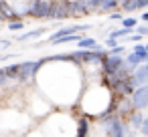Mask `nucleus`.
I'll list each match as a JSON object with an SVG mask.
<instances>
[{
    "mask_svg": "<svg viewBox=\"0 0 148 137\" xmlns=\"http://www.w3.org/2000/svg\"><path fill=\"white\" fill-rule=\"evenodd\" d=\"M114 101H116L114 91L99 77V79L89 81V85L83 89V95H81V99H79L75 109L81 111L79 115H85L91 121H97L99 115H103L108 111H114Z\"/></svg>",
    "mask_w": 148,
    "mask_h": 137,
    "instance_id": "f03ea898",
    "label": "nucleus"
},
{
    "mask_svg": "<svg viewBox=\"0 0 148 137\" xmlns=\"http://www.w3.org/2000/svg\"><path fill=\"white\" fill-rule=\"evenodd\" d=\"M79 115L71 111H53L47 119L41 121V129L47 137H77Z\"/></svg>",
    "mask_w": 148,
    "mask_h": 137,
    "instance_id": "7ed1b4c3",
    "label": "nucleus"
},
{
    "mask_svg": "<svg viewBox=\"0 0 148 137\" xmlns=\"http://www.w3.org/2000/svg\"><path fill=\"white\" fill-rule=\"evenodd\" d=\"M55 14V0H29L27 16L37 20H53Z\"/></svg>",
    "mask_w": 148,
    "mask_h": 137,
    "instance_id": "39448f33",
    "label": "nucleus"
},
{
    "mask_svg": "<svg viewBox=\"0 0 148 137\" xmlns=\"http://www.w3.org/2000/svg\"><path fill=\"white\" fill-rule=\"evenodd\" d=\"M85 2H87V6L91 8V12H99V8H101V4H103V0H85Z\"/></svg>",
    "mask_w": 148,
    "mask_h": 137,
    "instance_id": "aec40b11",
    "label": "nucleus"
},
{
    "mask_svg": "<svg viewBox=\"0 0 148 137\" xmlns=\"http://www.w3.org/2000/svg\"><path fill=\"white\" fill-rule=\"evenodd\" d=\"M140 18H142V20H144V22H146V24H148V10H144V12H142V16H140Z\"/></svg>",
    "mask_w": 148,
    "mask_h": 137,
    "instance_id": "c756f323",
    "label": "nucleus"
},
{
    "mask_svg": "<svg viewBox=\"0 0 148 137\" xmlns=\"http://www.w3.org/2000/svg\"><path fill=\"white\" fill-rule=\"evenodd\" d=\"M47 59H39V61H25V63H12V65H4L2 73H6L16 85H33L37 83V77L41 73V69L45 67Z\"/></svg>",
    "mask_w": 148,
    "mask_h": 137,
    "instance_id": "20e7f679",
    "label": "nucleus"
},
{
    "mask_svg": "<svg viewBox=\"0 0 148 137\" xmlns=\"http://www.w3.org/2000/svg\"><path fill=\"white\" fill-rule=\"evenodd\" d=\"M132 79H134L136 87H144V85H148V65H140V67L134 71Z\"/></svg>",
    "mask_w": 148,
    "mask_h": 137,
    "instance_id": "9d476101",
    "label": "nucleus"
},
{
    "mask_svg": "<svg viewBox=\"0 0 148 137\" xmlns=\"http://www.w3.org/2000/svg\"><path fill=\"white\" fill-rule=\"evenodd\" d=\"M140 38H142L140 34H132V36H130V43H134V45H138V43H140Z\"/></svg>",
    "mask_w": 148,
    "mask_h": 137,
    "instance_id": "cd10ccee",
    "label": "nucleus"
},
{
    "mask_svg": "<svg viewBox=\"0 0 148 137\" xmlns=\"http://www.w3.org/2000/svg\"><path fill=\"white\" fill-rule=\"evenodd\" d=\"M122 28L136 30V28H138V20H136V18H132V16H130V18H124V20H122Z\"/></svg>",
    "mask_w": 148,
    "mask_h": 137,
    "instance_id": "a211bd4d",
    "label": "nucleus"
},
{
    "mask_svg": "<svg viewBox=\"0 0 148 137\" xmlns=\"http://www.w3.org/2000/svg\"><path fill=\"white\" fill-rule=\"evenodd\" d=\"M91 133V119L85 117V115H79V121H77V137H89Z\"/></svg>",
    "mask_w": 148,
    "mask_h": 137,
    "instance_id": "9b49d317",
    "label": "nucleus"
},
{
    "mask_svg": "<svg viewBox=\"0 0 148 137\" xmlns=\"http://www.w3.org/2000/svg\"><path fill=\"white\" fill-rule=\"evenodd\" d=\"M108 18H110V20H124V16H122L120 12H112V14H110Z\"/></svg>",
    "mask_w": 148,
    "mask_h": 137,
    "instance_id": "a878e982",
    "label": "nucleus"
},
{
    "mask_svg": "<svg viewBox=\"0 0 148 137\" xmlns=\"http://www.w3.org/2000/svg\"><path fill=\"white\" fill-rule=\"evenodd\" d=\"M47 32V28L43 26V28H35V30H29V32H25V34H18L16 36V43H27V40H35V38H39V36H43Z\"/></svg>",
    "mask_w": 148,
    "mask_h": 137,
    "instance_id": "ddd939ff",
    "label": "nucleus"
},
{
    "mask_svg": "<svg viewBox=\"0 0 148 137\" xmlns=\"http://www.w3.org/2000/svg\"><path fill=\"white\" fill-rule=\"evenodd\" d=\"M118 6H122V0H103V4H101V8H99V12H114Z\"/></svg>",
    "mask_w": 148,
    "mask_h": 137,
    "instance_id": "4468645a",
    "label": "nucleus"
},
{
    "mask_svg": "<svg viewBox=\"0 0 148 137\" xmlns=\"http://www.w3.org/2000/svg\"><path fill=\"white\" fill-rule=\"evenodd\" d=\"M122 8H124L126 12L140 10V0H122Z\"/></svg>",
    "mask_w": 148,
    "mask_h": 137,
    "instance_id": "f3484780",
    "label": "nucleus"
},
{
    "mask_svg": "<svg viewBox=\"0 0 148 137\" xmlns=\"http://www.w3.org/2000/svg\"><path fill=\"white\" fill-rule=\"evenodd\" d=\"M144 119H146V115L142 113V111H134L126 121H128V125H130V129H134V131H140L142 129V125H144Z\"/></svg>",
    "mask_w": 148,
    "mask_h": 137,
    "instance_id": "f8f14e48",
    "label": "nucleus"
},
{
    "mask_svg": "<svg viewBox=\"0 0 148 137\" xmlns=\"http://www.w3.org/2000/svg\"><path fill=\"white\" fill-rule=\"evenodd\" d=\"M65 18H73V12H71V0H55V14H53V20L61 22Z\"/></svg>",
    "mask_w": 148,
    "mask_h": 137,
    "instance_id": "6e6552de",
    "label": "nucleus"
},
{
    "mask_svg": "<svg viewBox=\"0 0 148 137\" xmlns=\"http://www.w3.org/2000/svg\"><path fill=\"white\" fill-rule=\"evenodd\" d=\"M101 125H103V131H106L108 137H126L128 131H130L128 121L122 119V117H118V115H114L110 121H106V123H101Z\"/></svg>",
    "mask_w": 148,
    "mask_h": 137,
    "instance_id": "423d86ee",
    "label": "nucleus"
},
{
    "mask_svg": "<svg viewBox=\"0 0 148 137\" xmlns=\"http://www.w3.org/2000/svg\"><path fill=\"white\" fill-rule=\"evenodd\" d=\"M25 137H47V135L43 133V129H41V127H37V129H33V131L25 133Z\"/></svg>",
    "mask_w": 148,
    "mask_h": 137,
    "instance_id": "412c9836",
    "label": "nucleus"
},
{
    "mask_svg": "<svg viewBox=\"0 0 148 137\" xmlns=\"http://www.w3.org/2000/svg\"><path fill=\"white\" fill-rule=\"evenodd\" d=\"M140 135L148 137V123H144V125H142V129H140Z\"/></svg>",
    "mask_w": 148,
    "mask_h": 137,
    "instance_id": "c85d7f7f",
    "label": "nucleus"
},
{
    "mask_svg": "<svg viewBox=\"0 0 148 137\" xmlns=\"http://www.w3.org/2000/svg\"><path fill=\"white\" fill-rule=\"evenodd\" d=\"M106 47L112 51V49H116V47H120V45H118V40H116V38H108V40H106Z\"/></svg>",
    "mask_w": 148,
    "mask_h": 137,
    "instance_id": "5701e85b",
    "label": "nucleus"
},
{
    "mask_svg": "<svg viewBox=\"0 0 148 137\" xmlns=\"http://www.w3.org/2000/svg\"><path fill=\"white\" fill-rule=\"evenodd\" d=\"M144 123H148V113H146V119H144Z\"/></svg>",
    "mask_w": 148,
    "mask_h": 137,
    "instance_id": "7c9ffc66",
    "label": "nucleus"
},
{
    "mask_svg": "<svg viewBox=\"0 0 148 137\" xmlns=\"http://www.w3.org/2000/svg\"><path fill=\"white\" fill-rule=\"evenodd\" d=\"M10 47V40L8 38H2V40H0V49H2V51H6Z\"/></svg>",
    "mask_w": 148,
    "mask_h": 137,
    "instance_id": "bb28decb",
    "label": "nucleus"
},
{
    "mask_svg": "<svg viewBox=\"0 0 148 137\" xmlns=\"http://www.w3.org/2000/svg\"><path fill=\"white\" fill-rule=\"evenodd\" d=\"M136 32H138L140 36H146V34H148V24H138Z\"/></svg>",
    "mask_w": 148,
    "mask_h": 137,
    "instance_id": "4be33fe9",
    "label": "nucleus"
},
{
    "mask_svg": "<svg viewBox=\"0 0 148 137\" xmlns=\"http://www.w3.org/2000/svg\"><path fill=\"white\" fill-rule=\"evenodd\" d=\"M146 49H148V43H146Z\"/></svg>",
    "mask_w": 148,
    "mask_h": 137,
    "instance_id": "2f4dec72",
    "label": "nucleus"
},
{
    "mask_svg": "<svg viewBox=\"0 0 148 137\" xmlns=\"http://www.w3.org/2000/svg\"><path fill=\"white\" fill-rule=\"evenodd\" d=\"M130 99H132V105H134L136 111H146V109H148V85L138 87L136 93H134Z\"/></svg>",
    "mask_w": 148,
    "mask_h": 137,
    "instance_id": "1a4fd4ad",
    "label": "nucleus"
},
{
    "mask_svg": "<svg viewBox=\"0 0 148 137\" xmlns=\"http://www.w3.org/2000/svg\"><path fill=\"white\" fill-rule=\"evenodd\" d=\"M16 55H10V53H4L2 57H0V63H6V61H10V59H14Z\"/></svg>",
    "mask_w": 148,
    "mask_h": 137,
    "instance_id": "393cba45",
    "label": "nucleus"
},
{
    "mask_svg": "<svg viewBox=\"0 0 148 137\" xmlns=\"http://www.w3.org/2000/svg\"><path fill=\"white\" fill-rule=\"evenodd\" d=\"M83 81L85 73L79 65L57 63V67H43L35 85L55 107L75 109L85 89Z\"/></svg>",
    "mask_w": 148,
    "mask_h": 137,
    "instance_id": "f257e3e1",
    "label": "nucleus"
},
{
    "mask_svg": "<svg viewBox=\"0 0 148 137\" xmlns=\"http://www.w3.org/2000/svg\"><path fill=\"white\" fill-rule=\"evenodd\" d=\"M97 47V43H95V38H91V36H83L79 43H77V49H83V51H91V49H95Z\"/></svg>",
    "mask_w": 148,
    "mask_h": 137,
    "instance_id": "2eb2a0df",
    "label": "nucleus"
},
{
    "mask_svg": "<svg viewBox=\"0 0 148 137\" xmlns=\"http://www.w3.org/2000/svg\"><path fill=\"white\" fill-rule=\"evenodd\" d=\"M124 65H126V57L110 55V57H106L103 63H101V75H103V77H114Z\"/></svg>",
    "mask_w": 148,
    "mask_h": 137,
    "instance_id": "0eeeda50",
    "label": "nucleus"
},
{
    "mask_svg": "<svg viewBox=\"0 0 148 137\" xmlns=\"http://www.w3.org/2000/svg\"><path fill=\"white\" fill-rule=\"evenodd\" d=\"M6 28H8L10 32H16V30H23V28H25V22H23V20H14V22H8Z\"/></svg>",
    "mask_w": 148,
    "mask_h": 137,
    "instance_id": "6ab92c4d",
    "label": "nucleus"
},
{
    "mask_svg": "<svg viewBox=\"0 0 148 137\" xmlns=\"http://www.w3.org/2000/svg\"><path fill=\"white\" fill-rule=\"evenodd\" d=\"M126 63H128L132 69H138L140 65H144V61H142L136 53H128V55H126Z\"/></svg>",
    "mask_w": 148,
    "mask_h": 137,
    "instance_id": "dca6fc26",
    "label": "nucleus"
},
{
    "mask_svg": "<svg viewBox=\"0 0 148 137\" xmlns=\"http://www.w3.org/2000/svg\"><path fill=\"white\" fill-rule=\"evenodd\" d=\"M124 51H126V47H122V45H120V47L112 49V51H110V55H118V57H122V53H124Z\"/></svg>",
    "mask_w": 148,
    "mask_h": 137,
    "instance_id": "b1692460",
    "label": "nucleus"
}]
</instances>
